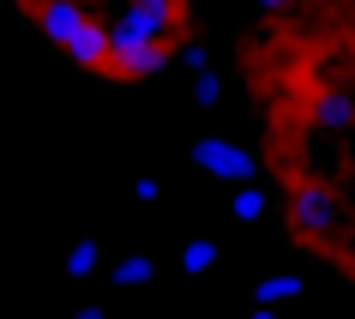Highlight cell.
Segmentation results:
<instances>
[{
	"instance_id": "1",
	"label": "cell",
	"mask_w": 355,
	"mask_h": 319,
	"mask_svg": "<svg viewBox=\"0 0 355 319\" xmlns=\"http://www.w3.org/2000/svg\"><path fill=\"white\" fill-rule=\"evenodd\" d=\"M193 169L211 175V181H253L259 157L247 145H235V139H223V132H205V139L193 145Z\"/></svg>"
},
{
	"instance_id": "2",
	"label": "cell",
	"mask_w": 355,
	"mask_h": 319,
	"mask_svg": "<svg viewBox=\"0 0 355 319\" xmlns=\"http://www.w3.org/2000/svg\"><path fill=\"white\" fill-rule=\"evenodd\" d=\"M289 205H295V229L307 241H325L337 229V199H331V187H319V181H295V187H289Z\"/></svg>"
},
{
	"instance_id": "3",
	"label": "cell",
	"mask_w": 355,
	"mask_h": 319,
	"mask_svg": "<svg viewBox=\"0 0 355 319\" xmlns=\"http://www.w3.org/2000/svg\"><path fill=\"white\" fill-rule=\"evenodd\" d=\"M67 60L85 67V73H114V37L103 19H85L78 24V37L67 42Z\"/></svg>"
},
{
	"instance_id": "4",
	"label": "cell",
	"mask_w": 355,
	"mask_h": 319,
	"mask_svg": "<svg viewBox=\"0 0 355 319\" xmlns=\"http://www.w3.org/2000/svg\"><path fill=\"white\" fill-rule=\"evenodd\" d=\"M91 19V12H85V0H42L37 6V31H42V42H49V49H60V55H67V42L78 37V24Z\"/></svg>"
},
{
	"instance_id": "5",
	"label": "cell",
	"mask_w": 355,
	"mask_h": 319,
	"mask_svg": "<svg viewBox=\"0 0 355 319\" xmlns=\"http://www.w3.org/2000/svg\"><path fill=\"white\" fill-rule=\"evenodd\" d=\"M301 271H271V277H259L253 289H247V313L253 319H265V313H277V307H289V301L301 295Z\"/></svg>"
},
{
	"instance_id": "6",
	"label": "cell",
	"mask_w": 355,
	"mask_h": 319,
	"mask_svg": "<svg viewBox=\"0 0 355 319\" xmlns=\"http://www.w3.org/2000/svg\"><path fill=\"white\" fill-rule=\"evenodd\" d=\"M127 12L145 24L157 42H175V31H181V0H127Z\"/></svg>"
},
{
	"instance_id": "7",
	"label": "cell",
	"mask_w": 355,
	"mask_h": 319,
	"mask_svg": "<svg viewBox=\"0 0 355 319\" xmlns=\"http://www.w3.org/2000/svg\"><path fill=\"white\" fill-rule=\"evenodd\" d=\"M217 259H223V247L211 241V235H187V241H181L175 271H181V277H211V271H217Z\"/></svg>"
},
{
	"instance_id": "8",
	"label": "cell",
	"mask_w": 355,
	"mask_h": 319,
	"mask_svg": "<svg viewBox=\"0 0 355 319\" xmlns=\"http://www.w3.org/2000/svg\"><path fill=\"white\" fill-rule=\"evenodd\" d=\"M349 121H355V96H349V91H319V96H313V127L343 132Z\"/></svg>"
},
{
	"instance_id": "9",
	"label": "cell",
	"mask_w": 355,
	"mask_h": 319,
	"mask_svg": "<svg viewBox=\"0 0 355 319\" xmlns=\"http://www.w3.org/2000/svg\"><path fill=\"white\" fill-rule=\"evenodd\" d=\"M229 211H235V223H265V217H271V193H265L259 181H235Z\"/></svg>"
},
{
	"instance_id": "10",
	"label": "cell",
	"mask_w": 355,
	"mask_h": 319,
	"mask_svg": "<svg viewBox=\"0 0 355 319\" xmlns=\"http://www.w3.org/2000/svg\"><path fill=\"white\" fill-rule=\"evenodd\" d=\"M168 60H175V42H150V49H139V55H127L114 73H121V78H157Z\"/></svg>"
},
{
	"instance_id": "11",
	"label": "cell",
	"mask_w": 355,
	"mask_h": 319,
	"mask_svg": "<svg viewBox=\"0 0 355 319\" xmlns=\"http://www.w3.org/2000/svg\"><path fill=\"white\" fill-rule=\"evenodd\" d=\"M157 283V259H145V253H132V259L114 265V289L127 295V289H150Z\"/></svg>"
},
{
	"instance_id": "12",
	"label": "cell",
	"mask_w": 355,
	"mask_h": 319,
	"mask_svg": "<svg viewBox=\"0 0 355 319\" xmlns=\"http://www.w3.org/2000/svg\"><path fill=\"white\" fill-rule=\"evenodd\" d=\"M91 271H96V241L85 235V241L67 247V259H60V277H91Z\"/></svg>"
},
{
	"instance_id": "13",
	"label": "cell",
	"mask_w": 355,
	"mask_h": 319,
	"mask_svg": "<svg viewBox=\"0 0 355 319\" xmlns=\"http://www.w3.org/2000/svg\"><path fill=\"white\" fill-rule=\"evenodd\" d=\"M187 96H193V103H217V96H223V78L199 67V73H193V85H187Z\"/></svg>"
},
{
	"instance_id": "14",
	"label": "cell",
	"mask_w": 355,
	"mask_h": 319,
	"mask_svg": "<svg viewBox=\"0 0 355 319\" xmlns=\"http://www.w3.org/2000/svg\"><path fill=\"white\" fill-rule=\"evenodd\" d=\"M132 199H139V205H157V199H163V181H157V175H139V181H132Z\"/></svg>"
},
{
	"instance_id": "15",
	"label": "cell",
	"mask_w": 355,
	"mask_h": 319,
	"mask_svg": "<svg viewBox=\"0 0 355 319\" xmlns=\"http://www.w3.org/2000/svg\"><path fill=\"white\" fill-rule=\"evenodd\" d=\"M253 6H259V12H283V6H289V0H253Z\"/></svg>"
}]
</instances>
